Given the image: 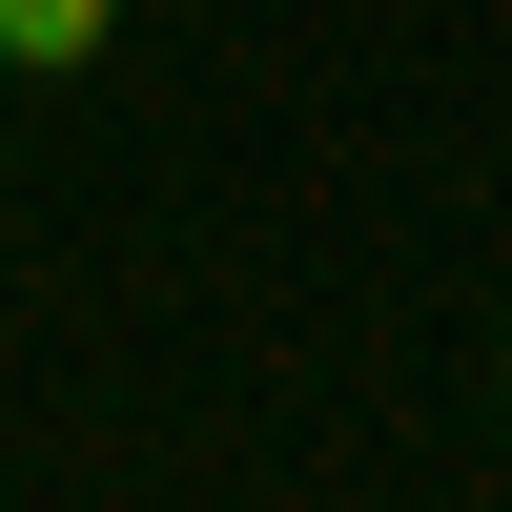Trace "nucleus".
<instances>
[{
  "mask_svg": "<svg viewBox=\"0 0 512 512\" xmlns=\"http://www.w3.org/2000/svg\"><path fill=\"white\" fill-rule=\"evenodd\" d=\"M103 41H123V0H0V82H62Z\"/></svg>",
  "mask_w": 512,
  "mask_h": 512,
  "instance_id": "nucleus-1",
  "label": "nucleus"
}]
</instances>
